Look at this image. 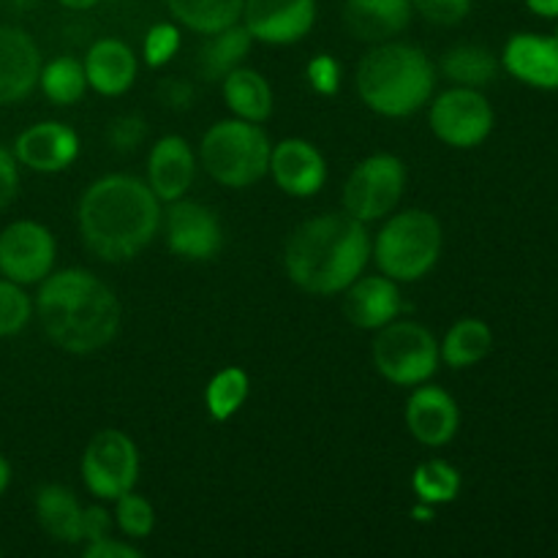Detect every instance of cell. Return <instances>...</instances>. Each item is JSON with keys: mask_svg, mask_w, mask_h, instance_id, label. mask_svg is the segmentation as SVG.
I'll return each instance as SVG.
<instances>
[{"mask_svg": "<svg viewBox=\"0 0 558 558\" xmlns=\"http://www.w3.org/2000/svg\"><path fill=\"white\" fill-rule=\"evenodd\" d=\"M9 483H11V466H9V461H5V458L0 456V496L5 494Z\"/></svg>", "mask_w": 558, "mask_h": 558, "instance_id": "44", "label": "cell"}, {"mask_svg": "<svg viewBox=\"0 0 558 558\" xmlns=\"http://www.w3.org/2000/svg\"><path fill=\"white\" fill-rule=\"evenodd\" d=\"M556 38H558V27H556Z\"/></svg>", "mask_w": 558, "mask_h": 558, "instance_id": "46", "label": "cell"}, {"mask_svg": "<svg viewBox=\"0 0 558 558\" xmlns=\"http://www.w3.org/2000/svg\"><path fill=\"white\" fill-rule=\"evenodd\" d=\"M505 69L515 80L539 90H558V38L537 33H515L507 41Z\"/></svg>", "mask_w": 558, "mask_h": 558, "instance_id": "19", "label": "cell"}, {"mask_svg": "<svg viewBox=\"0 0 558 558\" xmlns=\"http://www.w3.org/2000/svg\"><path fill=\"white\" fill-rule=\"evenodd\" d=\"M357 93L368 109L385 118H407L428 104L436 87L434 63L420 47L381 41L357 65Z\"/></svg>", "mask_w": 558, "mask_h": 558, "instance_id": "4", "label": "cell"}, {"mask_svg": "<svg viewBox=\"0 0 558 558\" xmlns=\"http://www.w3.org/2000/svg\"><path fill=\"white\" fill-rule=\"evenodd\" d=\"M147 131L150 129H147L145 118H140V114H120L109 125V145L118 153H131L145 142Z\"/></svg>", "mask_w": 558, "mask_h": 558, "instance_id": "36", "label": "cell"}, {"mask_svg": "<svg viewBox=\"0 0 558 558\" xmlns=\"http://www.w3.org/2000/svg\"><path fill=\"white\" fill-rule=\"evenodd\" d=\"M158 98H161L163 107L183 112V109L194 107V87L185 80H180V76H169L158 87Z\"/></svg>", "mask_w": 558, "mask_h": 558, "instance_id": "38", "label": "cell"}, {"mask_svg": "<svg viewBox=\"0 0 558 558\" xmlns=\"http://www.w3.org/2000/svg\"><path fill=\"white\" fill-rule=\"evenodd\" d=\"M58 3L65 5V9H71V11H87V9H93V5L101 3V0H58Z\"/></svg>", "mask_w": 558, "mask_h": 558, "instance_id": "43", "label": "cell"}, {"mask_svg": "<svg viewBox=\"0 0 558 558\" xmlns=\"http://www.w3.org/2000/svg\"><path fill=\"white\" fill-rule=\"evenodd\" d=\"M142 550L134 548L129 543H120V539L104 537L96 543H87L85 558H140Z\"/></svg>", "mask_w": 558, "mask_h": 558, "instance_id": "41", "label": "cell"}, {"mask_svg": "<svg viewBox=\"0 0 558 558\" xmlns=\"http://www.w3.org/2000/svg\"><path fill=\"white\" fill-rule=\"evenodd\" d=\"M412 9L434 25H458L472 11V0H412Z\"/></svg>", "mask_w": 558, "mask_h": 558, "instance_id": "35", "label": "cell"}, {"mask_svg": "<svg viewBox=\"0 0 558 558\" xmlns=\"http://www.w3.org/2000/svg\"><path fill=\"white\" fill-rule=\"evenodd\" d=\"M87 87L101 96H123L136 80V54L120 38H101L85 54Z\"/></svg>", "mask_w": 558, "mask_h": 558, "instance_id": "22", "label": "cell"}, {"mask_svg": "<svg viewBox=\"0 0 558 558\" xmlns=\"http://www.w3.org/2000/svg\"><path fill=\"white\" fill-rule=\"evenodd\" d=\"M223 101L234 118L248 123H265L272 114V87L259 71L234 69L223 76Z\"/></svg>", "mask_w": 558, "mask_h": 558, "instance_id": "25", "label": "cell"}, {"mask_svg": "<svg viewBox=\"0 0 558 558\" xmlns=\"http://www.w3.org/2000/svg\"><path fill=\"white\" fill-rule=\"evenodd\" d=\"M109 532H112V515L104 507H87L82 515V537L87 543H96V539L109 537Z\"/></svg>", "mask_w": 558, "mask_h": 558, "instance_id": "40", "label": "cell"}, {"mask_svg": "<svg viewBox=\"0 0 558 558\" xmlns=\"http://www.w3.org/2000/svg\"><path fill=\"white\" fill-rule=\"evenodd\" d=\"M180 49V31L172 22H158L147 31L145 36V63L150 69H161L178 54Z\"/></svg>", "mask_w": 558, "mask_h": 558, "instance_id": "34", "label": "cell"}, {"mask_svg": "<svg viewBox=\"0 0 558 558\" xmlns=\"http://www.w3.org/2000/svg\"><path fill=\"white\" fill-rule=\"evenodd\" d=\"M243 25L262 44H298L316 25V0H245Z\"/></svg>", "mask_w": 558, "mask_h": 558, "instance_id": "12", "label": "cell"}, {"mask_svg": "<svg viewBox=\"0 0 558 558\" xmlns=\"http://www.w3.org/2000/svg\"><path fill=\"white\" fill-rule=\"evenodd\" d=\"M196 161L191 145L178 134L161 136L147 156V185L161 202L183 199L194 183Z\"/></svg>", "mask_w": 558, "mask_h": 558, "instance_id": "20", "label": "cell"}, {"mask_svg": "<svg viewBox=\"0 0 558 558\" xmlns=\"http://www.w3.org/2000/svg\"><path fill=\"white\" fill-rule=\"evenodd\" d=\"M248 390H251V381L243 368L232 365V368L218 371L205 387L207 414H210L216 423H227V420H232L234 414L243 409L245 398H248Z\"/></svg>", "mask_w": 558, "mask_h": 558, "instance_id": "29", "label": "cell"}, {"mask_svg": "<svg viewBox=\"0 0 558 558\" xmlns=\"http://www.w3.org/2000/svg\"><path fill=\"white\" fill-rule=\"evenodd\" d=\"M140 477V452L131 436L118 428L98 430L82 456V480L96 499L114 501L134 490Z\"/></svg>", "mask_w": 558, "mask_h": 558, "instance_id": "9", "label": "cell"}, {"mask_svg": "<svg viewBox=\"0 0 558 558\" xmlns=\"http://www.w3.org/2000/svg\"><path fill=\"white\" fill-rule=\"evenodd\" d=\"M494 349V332L483 319H466L456 322L447 330L445 341L439 347V360L450 368H472V365L483 363Z\"/></svg>", "mask_w": 558, "mask_h": 558, "instance_id": "26", "label": "cell"}, {"mask_svg": "<svg viewBox=\"0 0 558 558\" xmlns=\"http://www.w3.org/2000/svg\"><path fill=\"white\" fill-rule=\"evenodd\" d=\"M114 505H118L114 507V523H118L120 532L134 539L150 537L153 526H156V512H153V505L145 496L129 490V494L118 496Z\"/></svg>", "mask_w": 558, "mask_h": 558, "instance_id": "32", "label": "cell"}, {"mask_svg": "<svg viewBox=\"0 0 558 558\" xmlns=\"http://www.w3.org/2000/svg\"><path fill=\"white\" fill-rule=\"evenodd\" d=\"M82 515L76 496L65 485H44L36 494V518L38 526L52 539L65 545L82 543Z\"/></svg>", "mask_w": 558, "mask_h": 558, "instance_id": "23", "label": "cell"}, {"mask_svg": "<svg viewBox=\"0 0 558 558\" xmlns=\"http://www.w3.org/2000/svg\"><path fill=\"white\" fill-rule=\"evenodd\" d=\"M16 191H20V169L14 156L0 147V213L16 199Z\"/></svg>", "mask_w": 558, "mask_h": 558, "instance_id": "39", "label": "cell"}, {"mask_svg": "<svg viewBox=\"0 0 558 558\" xmlns=\"http://www.w3.org/2000/svg\"><path fill=\"white\" fill-rule=\"evenodd\" d=\"M374 365L398 387H417L439 368V343L417 322H390L374 341Z\"/></svg>", "mask_w": 558, "mask_h": 558, "instance_id": "7", "label": "cell"}, {"mask_svg": "<svg viewBox=\"0 0 558 558\" xmlns=\"http://www.w3.org/2000/svg\"><path fill=\"white\" fill-rule=\"evenodd\" d=\"M407 189V167L392 153H376L360 161L343 185V213L357 221L390 216Z\"/></svg>", "mask_w": 558, "mask_h": 558, "instance_id": "8", "label": "cell"}, {"mask_svg": "<svg viewBox=\"0 0 558 558\" xmlns=\"http://www.w3.org/2000/svg\"><path fill=\"white\" fill-rule=\"evenodd\" d=\"M36 308L49 341L71 354H93L109 347L123 322L118 294L80 267L49 272L38 289Z\"/></svg>", "mask_w": 558, "mask_h": 558, "instance_id": "2", "label": "cell"}, {"mask_svg": "<svg viewBox=\"0 0 558 558\" xmlns=\"http://www.w3.org/2000/svg\"><path fill=\"white\" fill-rule=\"evenodd\" d=\"M44 96L60 107H71L80 101L87 90L85 65L74 58H54L52 63L41 65V76H38Z\"/></svg>", "mask_w": 558, "mask_h": 558, "instance_id": "30", "label": "cell"}, {"mask_svg": "<svg viewBox=\"0 0 558 558\" xmlns=\"http://www.w3.org/2000/svg\"><path fill=\"white\" fill-rule=\"evenodd\" d=\"M379 270L392 281H420L441 256V223L425 210H403L387 218L374 243Z\"/></svg>", "mask_w": 558, "mask_h": 558, "instance_id": "6", "label": "cell"}, {"mask_svg": "<svg viewBox=\"0 0 558 558\" xmlns=\"http://www.w3.org/2000/svg\"><path fill=\"white\" fill-rule=\"evenodd\" d=\"M371 256L365 223L349 213H325L300 223L287 240L283 265L289 281L308 294H341L363 276Z\"/></svg>", "mask_w": 558, "mask_h": 558, "instance_id": "3", "label": "cell"}, {"mask_svg": "<svg viewBox=\"0 0 558 558\" xmlns=\"http://www.w3.org/2000/svg\"><path fill=\"white\" fill-rule=\"evenodd\" d=\"M80 234L104 262L140 256L161 227V199L131 174H107L87 185L76 207Z\"/></svg>", "mask_w": 558, "mask_h": 558, "instance_id": "1", "label": "cell"}, {"mask_svg": "<svg viewBox=\"0 0 558 558\" xmlns=\"http://www.w3.org/2000/svg\"><path fill=\"white\" fill-rule=\"evenodd\" d=\"M251 47H254V36L240 22L218 33H210L207 41L202 44L199 58H196L199 76L207 82H221L229 71L240 69V63L248 58Z\"/></svg>", "mask_w": 558, "mask_h": 558, "instance_id": "24", "label": "cell"}, {"mask_svg": "<svg viewBox=\"0 0 558 558\" xmlns=\"http://www.w3.org/2000/svg\"><path fill=\"white\" fill-rule=\"evenodd\" d=\"M54 267V238L44 223L14 221L0 232V272L9 281L38 283Z\"/></svg>", "mask_w": 558, "mask_h": 558, "instance_id": "11", "label": "cell"}, {"mask_svg": "<svg viewBox=\"0 0 558 558\" xmlns=\"http://www.w3.org/2000/svg\"><path fill=\"white\" fill-rule=\"evenodd\" d=\"M430 131L445 145L469 150L483 145L494 131V109L477 87H452L430 107Z\"/></svg>", "mask_w": 558, "mask_h": 558, "instance_id": "10", "label": "cell"}, {"mask_svg": "<svg viewBox=\"0 0 558 558\" xmlns=\"http://www.w3.org/2000/svg\"><path fill=\"white\" fill-rule=\"evenodd\" d=\"M412 488L417 499L425 501V505H450L461 494V474H458L452 463L434 458V461H425L414 469Z\"/></svg>", "mask_w": 558, "mask_h": 558, "instance_id": "31", "label": "cell"}, {"mask_svg": "<svg viewBox=\"0 0 558 558\" xmlns=\"http://www.w3.org/2000/svg\"><path fill=\"white\" fill-rule=\"evenodd\" d=\"M414 518H417V521H430V518H434V507L420 501V505L414 507Z\"/></svg>", "mask_w": 558, "mask_h": 558, "instance_id": "45", "label": "cell"}, {"mask_svg": "<svg viewBox=\"0 0 558 558\" xmlns=\"http://www.w3.org/2000/svg\"><path fill=\"white\" fill-rule=\"evenodd\" d=\"M305 74H308L311 87L319 96H336L338 87H341V65L332 54H316L308 69H305Z\"/></svg>", "mask_w": 558, "mask_h": 558, "instance_id": "37", "label": "cell"}, {"mask_svg": "<svg viewBox=\"0 0 558 558\" xmlns=\"http://www.w3.org/2000/svg\"><path fill=\"white\" fill-rule=\"evenodd\" d=\"M529 9L545 20H558V0H526Z\"/></svg>", "mask_w": 558, "mask_h": 558, "instance_id": "42", "label": "cell"}, {"mask_svg": "<svg viewBox=\"0 0 558 558\" xmlns=\"http://www.w3.org/2000/svg\"><path fill=\"white\" fill-rule=\"evenodd\" d=\"M412 11V0H347L343 25L357 41L381 44L407 31Z\"/></svg>", "mask_w": 558, "mask_h": 558, "instance_id": "21", "label": "cell"}, {"mask_svg": "<svg viewBox=\"0 0 558 558\" xmlns=\"http://www.w3.org/2000/svg\"><path fill=\"white\" fill-rule=\"evenodd\" d=\"M441 71L450 76L456 85L463 87H485L496 80L499 60L490 49L477 47V44H461V47L447 49L441 58Z\"/></svg>", "mask_w": 558, "mask_h": 558, "instance_id": "28", "label": "cell"}, {"mask_svg": "<svg viewBox=\"0 0 558 558\" xmlns=\"http://www.w3.org/2000/svg\"><path fill=\"white\" fill-rule=\"evenodd\" d=\"M41 52L22 27L0 25V107L20 104L36 90Z\"/></svg>", "mask_w": 558, "mask_h": 558, "instance_id": "15", "label": "cell"}, {"mask_svg": "<svg viewBox=\"0 0 558 558\" xmlns=\"http://www.w3.org/2000/svg\"><path fill=\"white\" fill-rule=\"evenodd\" d=\"M278 189L289 196H305L319 194L322 185L327 180V161L319 153V147L311 145L308 140L300 136H289V140L278 142L270 153V169Z\"/></svg>", "mask_w": 558, "mask_h": 558, "instance_id": "14", "label": "cell"}, {"mask_svg": "<svg viewBox=\"0 0 558 558\" xmlns=\"http://www.w3.org/2000/svg\"><path fill=\"white\" fill-rule=\"evenodd\" d=\"M14 156L33 172H63L80 156V136L58 120H44L16 136Z\"/></svg>", "mask_w": 558, "mask_h": 558, "instance_id": "17", "label": "cell"}, {"mask_svg": "<svg viewBox=\"0 0 558 558\" xmlns=\"http://www.w3.org/2000/svg\"><path fill=\"white\" fill-rule=\"evenodd\" d=\"M343 298V314L360 330H381L396 322L403 311V298L398 281L381 276H360L349 283Z\"/></svg>", "mask_w": 558, "mask_h": 558, "instance_id": "18", "label": "cell"}, {"mask_svg": "<svg viewBox=\"0 0 558 558\" xmlns=\"http://www.w3.org/2000/svg\"><path fill=\"white\" fill-rule=\"evenodd\" d=\"M272 145L259 123L248 120H218L202 136V167L216 183L227 189H248L270 169Z\"/></svg>", "mask_w": 558, "mask_h": 558, "instance_id": "5", "label": "cell"}, {"mask_svg": "<svg viewBox=\"0 0 558 558\" xmlns=\"http://www.w3.org/2000/svg\"><path fill=\"white\" fill-rule=\"evenodd\" d=\"M163 3L180 25L210 36L240 22L245 0H163Z\"/></svg>", "mask_w": 558, "mask_h": 558, "instance_id": "27", "label": "cell"}, {"mask_svg": "<svg viewBox=\"0 0 558 558\" xmlns=\"http://www.w3.org/2000/svg\"><path fill=\"white\" fill-rule=\"evenodd\" d=\"M461 412L456 398L434 385H417L407 401V428L420 445L445 447L456 439Z\"/></svg>", "mask_w": 558, "mask_h": 558, "instance_id": "16", "label": "cell"}, {"mask_svg": "<svg viewBox=\"0 0 558 558\" xmlns=\"http://www.w3.org/2000/svg\"><path fill=\"white\" fill-rule=\"evenodd\" d=\"M33 316V303L22 283L0 278V338L16 336L25 330Z\"/></svg>", "mask_w": 558, "mask_h": 558, "instance_id": "33", "label": "cell"}, {"mask_svg": "<svg viewBox=\"0 0 558 558\" xmlns=\"http://www.w3.org/2000/svg\"><path fill=\"white\" fill-rule=\"evenodd\" d=\"M167 243L172 254L189 262H207L221 251L223 229L210 207L191 199L169 202Z\"/></svg>", "mask_w": 558, "mask_h": 558, "instance_id": "13", "label": "cell"}]
</instances>
